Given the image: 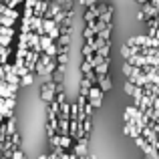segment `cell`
I'll return each instance as SVG.
<instances>
[{
	"label": "cell",
	"mask_w": 159,
	"mask_h": 159,
	"mask_svg": "<svg viewBox=\"0 0 159 159\" xmlns=\"http://www.w3.org/2000/svg\"><path fill=\"white\" fill-rule=\"evenodd\" d=\"M4 105H6L8 109H12V111H14V107H16V101H14V97H8V99H4Z\"/></svg>",
	"instance_id": "31"
},
{
	"label": "cell",
	"mask_w": 159,
	"mask_h": 159,
	"mask_svg": "<svg viewBox=\"0 0 159 159\" xmlns=\"http://www.w3.org/2000/svg\"><path fill=\"white\" fill-rule=\"evenodd\" d=\"M54 58H57L58 65H66V62H69V54H66V52H58Z\"/></svg>",
	"instance_id": "26"
},
{
	"label": "cell",
	"mask_w": 159,
	"mask_h": 159,
	"mask_svg": "<svg viewBox=\"0 0 159 159\" xmlns=\"http://www.w3.org/2000/svg\"><path fill=\"white\" fill-rule=\"evenodd\" d=\"M99 18L103 20V22H111V18H113V6H109L105 12H103L101 16H99Z\"/></svg>",
	"instance_id": "22"
},
{
	"label": "cell",
	"mask_w": 159,
	"mask_h": 159,
	"mask_svg": "<svg viewBox=\"0 0 159 159\" xmlns=\"http://www.w3.org/2000/svg\"><path fill=\"white\" fill-rule=\"evenodd\" d=\"M16 91H18V85H8V93H10V97H14Z\"/></svg>",
	"instance_id": "38"
},
{
	"label": "cell",
	"mask_w": 159,
	"mask_h": 159,
	"mask_svg": "<svg viewBox=\"0 0 159 159\" xmlns=\"http://www.w3.org/2000/svg\"><path fill=\"white\" fill-rule=\"evenodd\" d=\"M97 36H101V39H105V40H109V36H111V22H109V24H107L105 28H103L101 32H99Z\"/></svg>",
	"instance_id": "25"
},
{
	"label": "cell",
	"mask_w": 159,
	"mask_h": 159,
	"mask_svg": "<svg viewBox=\"0 0 159 159\" xmlns=\"http://www.w3.org/2000/svg\"><path fill=\"white\" fill-rule=\"evenodd\" d=\"M48 157H51V159H61V157H58V153H54V151H52V153H51Z\"/></svg>",
	"instance_id": "41"
},
{
	"label": "cell",
	"mask_w": 159,
	"mask_h": 159,
	"mask_svg": "<svg viewBox=\"0 0 159 159\" xmlns=\"http://www.w3.org/2000/svg\"><path fill=\"white\" fill-rule=\"evenodd\" d=\"M91 87H93V85H91V81L83 77V81H81V95H85V97H87L89 91H91Z\"/></svg>",
	"instance_id": "18"
},
{
	"label": "cell",
	"mask_w": 159,
	"mask_h": 159,
	"mask_svg": "<svg viewBox=\"0 0 159 159\" xmlns=\"http://www.w3.org/2000/svg\"><path fill=\"white\" fill-rule=\"evenodd\" d=\"M4 75H6V73H4V69H2V65H0V79H4Z\"/></svg>",
	"instance_id": "42"
},
{
	"label": "cell",
	"mask_w": 159,
	"mask_h": 159,
	"mask_svg": "<svg viewBox=\"0 0 159 159\" xmlns=\"http://www.w3.org/2000/svg\"><path fill=\"white\" fill-rule=\"evenodd\" d=\"M58 119H70V105L69 103H61V109H58Z\"/></svg>",
	"instance_id": "10"
},
{
	"label": "cell",
	"mask_w": 159,
	"mask_h": 159,
	"mask_svg": "<svg viewBox=\"0 0 159 159\" xmlns=\"http://www.w3.org/2000/svg\"><path fill=\"white\" fill-rule=\"evenodd\" d=\"M10 40H12V36L0 34V47H10Z\"/></svg>",
	"instance_id": "27"
},
{
	"label": "cell",
	"mask_w": 159,
	"mask_h": 159,
	"mask_svg": "<svg viewBox=\"0 0 159 159\" xmlns=\"http://www.w3.org/2000/svg\"><path fill=\"white\" fill-rule=\"evenodd\" d=\"M83 111H85V115H87V117H91V115H93V105L87 101L85 105H83Z\"/></svg>",
	"instance_id": "32"
},
{
	"label": "cell",
	"mask_w": 159,
	"mask_h": 159,
	"mask_svg": "<svg viewBox=\"0 0 159 159\" xmlns=\"http://www.w3.org/2000/svg\"><path fill=\"white\" fill-rule=\"evenodd\" d=\"M2 81H6L8 85H20V77H18V75H14V73H6Z\"/></svg>",
	"instance_id": "13"
},
{
	"label": "cell",
	"mask_w": 159,
	"mask_h": 159,
	"mask_svg": "<svg viewBox=\"0 0 159 159\" xmlns=\"http://www.w3.org/2000/svg\"><path fill=\"white\" fill-rule=\"evenodd\" d=\"M54 101H57L58 105H61V103H65V93H62V91H58V93L54 95Z\"/></svg>",
	"instance_id": "36"
},
{
	"label": "cell",
	"mask_w": 159,
	"mask_h": 159,
	"mask_svg": "<svg viewBox=\"0 0 159 159\" xmlns=\"http://www.w3.org/2000/svg\"><path fill=\"white\" fill-rule=\"evenodd\" d=\"M39 159H51V157H48V155H40Z\"/></svg>",
	"instance_id": "43"
},
{
	"label": "cell",
	"mask_w": 159,
	"mask_h": 159,
	"mask_svg": "<svg viewBox=\"0 0 159 159\" xmlns=\"http://www.w3.org/2000/svg\"><path fill=\"white\" fill-rule=\"evenodd\" d=\"M109 51H111V43H109V40H107V43H105V44H103V47H101V48H99V51H97V52H99V54H101V57H105V58H107V57H109Z\"/></svg>",
	"instance_id": "24"
},
{
	"label": "cell",
	"mask_w": 159,
	"mask_h": 159,
	"mask_svg": "<svg viewBox=\"0 0 159 159\" xmlns=\"http://www.w3.org/2000/svg\"><path fill=\"white\" fill-rule=\"evenodd\" d=\"M54 95H57V83L54 81H47L40 89V99L44 103H52L54 101Z\"/></svg>",
	"instance_id": "1"
},
{
	"label": "cell",
	"mask_w": 159,
	"mask_h": 159,
	"mask_svg": "<svg viewBox=\"0 0 159 159\" xmlns=\"http://www.w3.org/2000/svg\"><path fill=\"white\" fill-rule=\"evenodd\" d=\"M73 143H75V139L70 135H61V143H58V145H61L65 151H69V149L73 147Z\"/></svg>",
	"instance_id": "11"
},
{
	"label": "cell",
	"mask_w": 159,
	"mask_h": 159,
	"mask_svg": "<svg viewBox=\"0 0 159 159\" xmlns=\"http://www.w3.org/2000/svg\"><path fill=\"white\" fill-rule=\"evenodd\" d=\"M30 30L32 32H39L40 36L44 34V30H43V16H30Z\"/></svg>",
	"instance_id": "6"
},
{
	"label": "cell",
	"mask_w": 159,
	"mask_h": 159,
	"mask_svg": "<svg viewBox=\"0 0 159 159\" xmlns=\"http://www.w3.org/2000/svg\"><path fill=\"white\" fill-rule=\"evenodd\" d=\"M83 36H85V40H91V39H95V28H93V22H89L85 26V30H83Z\"/></svg>",
	"instance_id": "14"
},
{
	"label": "cell",
	"mask_w": 159,
	"mask_h": 159,
	"mask_svg": "<svg viewBox=\"0 0 159 159\" xmlns=\"http://www.w3.org/2000/svg\"><path fill=\"white\" fill-rule=\"evenodd\" d=\"M4 131H6V137H10V135H14V133H16V121H14V117H8V119H6V123H4Z\"/></svg>",
	"instance_id": "9"
},
{
	"label": "cell",
	"mask_w": 159,
	"mask_h": 159,
	"mask_svg": "<svg viewBox=\"0 0 159 159\" xmlns=\"http://www.w3.org/2000/svg\"><path fill=\"white\" fill-rule=\"evenodd\" d=\"M47 34H48V36H51V39H52V40H57V39H58V36H61V28H58V26H54V28H52V30H48V32H47Z\"/></svg>",
	"instance_id": "30"
},
{
	"label": "cell",
	"mask_w": 159,
	"mask_h": 159,
	"mask_svg": "<svg viewBox=\"0 0 159 159\" xmlns=\"http://www.w3.org/2000/svg\"><path fill=\"white\" fill-rule=\"evenodd\" d=\"M2 69H4V73H14V65H10V62H4Z\"/></svg>",
	"instance_id": "37"
},
{
	"label": "cell",
	"mask_w": 159,
	"mask_h": 159,
	"mask_svg": "<svg viewBox=\"0 0 159 159\" xmlns=\"http://www.w3.org/2000/svg\"><path fill=\"white\" fill-rule=\"evenodd\" d=\"M123 133H125V135H129L131 139H135V137L141 135V127H137L135 123H131V121H129V123L123 125Z\"/></svg>",
	"instance_id": "5"
},
{
	"label": "cell",
	"mask_w": 159,
	"mask_h": 159,
	"mask_svg": "<svg viewBox=\"0 0 159 159\" xmlns=\"http://www.w3.org/2000/svg\"><path fill=\"white\" fill-rule=\"evenodd\" d=\"M69 123L70 119H58V135H69Z\"/></svg>",
	"instance_id": "12"
},
{
	"label": "cell",
	"mask_w": 159,
	"mask_h": 159,
	"mask_svg": "<svg viewBox=\"0 0 159 159\" xmlns=\"http://www.w3.org/2000/svg\"><path fill=\"white\" fill-rule=\"evenodd\" d=\"M97 83L99 87H101L103 93H107V91H111V79H109V75H97Z\"/></svg>",
	"instance_id": "7"
},
{
	"label": "cell",
	"mask_w": 159,
	"mask_h": 159,
	"mask_svg": "<svg viewBox=\"0 0 159 159\" xmlns=\"http://www.w3.org/2000/svg\"><path fill=\"white\" fill-rule=\"evenodd\" d=\"M10 139H12V147H14V149H20V135H18V133L10 135Z\"/></svg>",
	"instance_id": "29"
},
{
	"label": "cell",
	"mask_w": 159,
	"mask_h": 159,
	"mask_svg": "<svg viewBox=\"0 0 159 159\" xmlns=\"http://www.w3.org/2000/svg\"><path fill=\"white\" fill-rule=\"evenodd\" d=\"M28 48H32V51L36 52H43V47H40V34L39 32H28Z\"/></svg>",
	"instance_id": "3"
},
{
	"label": "cell",
	"mask_w": 159,
	"mask_h": 159,
	"mask_svg": "<svg viewBox=\"0 0 159 159\" xmlns=\"http://www.w3.org/2000/svg\"><path fill=\"white\" fill-rule=\"evenodd\" d=\"M0 24H2V26H12V24H14V18H10V16H6V14H0Z\"/></svg>",
	"instance_id": "23"
},
{
	"label": "cell",
	"mask_w": 159,
	"mask_h": 159,
	"mask_svg": "<svg viewBox=\"0 0 159 159\" xmlns=\"http://www.w3.org/2000/svg\"><path fill=\"white\" fill-rule=\"evenodd\" d=\"M57 44H62V47H69V44H70V32H61V36L57 39Z\"/></svg>",
	"instance_id": "15"
},
{
	"label": "cell",
	"mask_w": 159,
	"mask_h": 159,
	"mask_svg": "<svg viewBox=\"0 0 159 159\" xmlns=\"http://www.w3.org/2000/svg\"><path fill=\"white\" fill-rule=\"evenodd\" d=\"M54 26H58V24L54 22L52 18H43V30H44V34H47L48 30H52Z\"/></svg>",
	"instance_id": "16"
},
{
	"label": "cell",
	"mask_w": 159,
	"mask_h": 159,
	"mask_svg": "<svg viewBox=\"0 0 159 159\" xmlns=\"http://www.w3.org/2000/svg\"><path fill=\"white\" fill-rule=\"evenodd\" d=\"M4 48H6V47H0V54H2V51H4Z\"/></svg>",
	"instance_id": "44"
},
{
	"label": "cell",
	"mask_w": 159,
	"mask_h": 159,
	"mask_svg": "<svg viewBox=\"0 0 159 159\" xmlns=\"http://www.w3.org/2000/svg\"><path fill=\"white\" fill-rule=\"evenodd\" d=\"M10 159H24V153L20 149H12V157Z\"/></svg>",
	"instance_id": "34"
},
{
	"label": "cell",
	"mask_w": 159,
	"mask_h": 159,
	"mask_svg": "<svg viewBox=\"0 0 159 159\" xmlns=\"http://www.w3.org/2000/svg\"><path fill=\"white\" fill-rule=\"evenodd\" d=\"M107 8H109V6H107V4H97V14H99V16H101V14H103V12H105V10H107Z\"/></svg>",
	"instance_id": "39"
},
{
	"label": "cell",
	"mask_w": 159,
	"mask_h": 159,
	"mask_svg": "<svg viewBox=\"0 0 159 159\" xmlns=\"http://www.w3.org/2000/svg\"><path fill=\"white\" fill-rule=\"evenodd\" d=\"M32 83H34V73H26L24 77H20V85L28 87V85H32Z\"/></svg>",
	"instance_id": "19"
},
{
	"label": "cell",
	"mask_w": 159,
	"mask_h": 159,
	"mask_svg": "<svg viewBox=\"0 0 159 159\" xmlns=\"http://www.w3.org/2000/svg\"><path fill=\"white\" fill-rule=\"evenodd\" d=\"M103 95H105V93L101 91V87H97V85L91 87V91H89V95H87V99H89V103L93 105V109H99V107H101Z\"/></svg>",
	"instance_id": "2"
},
{
	"label": "cell",
	"mask_w": 159,
	"mask_h": 159,
	"mask_svg": "<svg viewBox=\"0 0 159 159\" xmlns=\"http://www.w3.org/2000/svg\"><path fill=\"white\" fill-rule=\"evenodd\" d=\"M99 18V14H97V4H95V6H89L85 10V22L89 24V22H95V20Z\"/></svg>",
	"instance_id": "8"
},
{
	"label": "cell",
	"mask_w": 159,
	"mask_h": 159,
	"mask_svg": "<svg viewBox=\"0 0 159 159\" xmlns=\"http://www.w3.org/2000/svg\"><path fill=\"white\" fill-rule=\"evenodd\" d=\"M95 73L97 75H107L109 73V58H105L99 66H95Z\"/></svg>",
	"instance_id": "17"
},
{
	"label": "cell",
	"mask_w": 159,
	"mask_h": 159,
	"mask_svg": "<svg viewBox=\"0 0 159 159\" xmlns=\"http://www.w3.org/2000/svg\"><path fill=\"white\" fill-rule=\"evenodd\" d=\"M0 97H2V99L10 97V93H8V83L2 81V79H0Z\"/></svg>",
	"instance_id": "20"
},
{
	"label": "cell",
	"mask_w": 159,
	"mask_h": 159,
	"mask_svg": "<svg viewBox=\"0 0 159 159\" xmlns=\"http://www.w3.org/2000/svg\"><path fill=\"white\" fill-rule=\"evenodd\" d=\"M81 127H83V135L85 137H89V133H91V117H87L85 121L81 123Z\"/></svg>",
	"instance_id": "21"
},
{
	"label": "cell",
	"mask_w": 159,
	"mask_h": 159,
	"mask_svg": "<svg viewBox=\"0 0 159 159\" xmlns=\"http://www.w3.org/2000/svg\"><path fill=\"white\" fill-rule=\"evenodd\" d=\"M2 14H6V16H10V18H18V10H16V8H6V10L2 12Z\"/></svg>",
	"instance_id": "28"
},
{
	"label": "cell",
	"mask_w": 159,
	"mask_h": 159,
	"mask_svg": "<svg viewBox=\"0 0 159 159\" xmlns=\"http://www.w3.org/2000/svg\"><path fill=\"white\" fill-rule=\"evenodd\" d=\"M87 143H89V137H81V139H77L73 153H75L77 157H85V155H87Z\"/></svg>",
	"instance_id": "4"
},
{
	"label": "cell",
	"mask_w": 159,
	"mask_h": 159,
	"mask_svg": "<svg viewBox=\"0 0 159 159\" xmlns=\"http://www.w3.org/2000/svg\"><path fill=\"white\" fill-rule=\"evenodd\" d=\"M48 141H51V145H52V147H57V145L61 143V135H57V133H54L52 137H48Z\"/></svg>",
	"instance_id": "33"
},
{
	"label": "cell",
	"mask_w": 159,
	"mask_h": 159,
	"mask_svg": "<svg viewBox=\"0 0 159 159\" xmlns=\"http://www.w3.org/2000/svg\"><path fill=\"white\" fill-rule=\"evenodd\" d=\"M79 4H81V6H95V4H97V0H79Z\"/></svg>",
	"instance_id": "35"
},
{
	"label": "cell",
	"mask_w": 159,
	"mask_h": 159,
	"mask_svg": "<svg viewBox=\"0 0 159 159\" xmlns=\"http://www.w3.org/2000/svg\"><path fill=\"white\" fill-rule=\"evenodd\" d=\"M4 111H6V105H4V99L2 97H0V115H2V113Z\"/></svg>",
	"instance_id": "40"
}]
</instances>
